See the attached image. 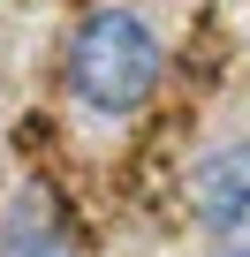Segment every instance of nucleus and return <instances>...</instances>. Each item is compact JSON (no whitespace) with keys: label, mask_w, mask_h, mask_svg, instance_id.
I'll return each instance as SVG.
<instances>
[{"label":"nucleus","mask_w":250,"mask_h":257,"mask_svg":"<svg viewBox=\"0 0 250 257\" xmlns=\"http://www.w3.org/2000/svg\"><path fill=\"white\" fill-rule=\"evenodd\" d=\"M190 219L212 257H250V137H227L190 167Z\"/></svg>","instance_id":"obj_2"},{"label":"nucleus","mask_w":250,"mask_h":257,"mask_svg":"<svg viewBox=\"0 0 250 257\" xmlns=\"http://www.w3.org/2000/svg\"><path fill=\"white\" fill-rule=\"evenodd\" d=\"M0 257H68V234L46 212V197H16L8 227H0Z\"/></svg>","instance_id":"obj_3"},{"label":"nucleus","mask_w":250,"mask_h":257,"mask_svg":"<svg viewBox=\"0 0 250 257\" xmlns=\"http://www.w3.org/2000/svg\"><path fill=\"white\" fill-rule=\"evenodd\" d=\"M159 31L137 8H91L68 38V98L99 121H129L159 91Z\"/></svg>","instance_id":"obj_1"}]
</instances>
